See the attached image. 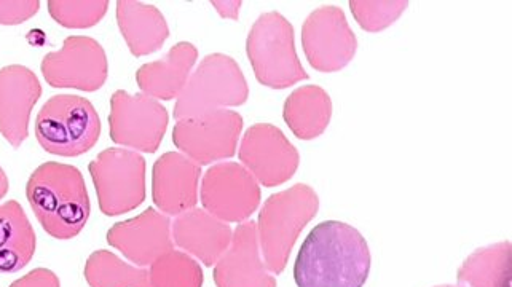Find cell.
<instances>
[{"label": "cell", "instance_id": "cell-7", "mask_svg": "<svg viewBox=\"0 0 512 287\" xmlns=\"http://www.w3.org/2000/svg\"><path fill=\"white\" fill-rule=\"evenodd\" d=\"M99 208L106 216H122L146 200V160L134 150L107 149L88 166Z\"/></svg>", "mask_w": 512, "mask_h": 287}, {"label": "cell", "instance_id": "cell-4", "mask_svg": "<svg viewBox=\"0 0 512 287\" xmlns=\"http://www.w3.org/2000/svg\"><path fill=\"white\" fill-rule=\"evenodd\" d=\"M36 136L48 154L79 157L98 142L101 120L88 99L56 95L48 99L37 115Z\"/></svg>", "mask_w": 512, "mask_h": 287}, {"label": "cell", "instance_id": "cell-14", "mask_svg": "<svg viewBox=\"0 0 512 287\" xmlns=\"http://www.w3.org/2000/svg\"><path fill=\"white\" fill-rule=\"evenodd\" d=\"M40 96L42 85L31 69L20 64L0 69V134L15 149L28 139L29 118Z\"/></svg>", "mask_w": 512, "mask_h": 287}, {"label": "cell", "instance_id": "cell-21", "mask_svg": "<svg viewBox=\"0 0 512 287\" xmlns=\"http://www.w3.org/2000/svg\"><path fill=\"white\" fill-rule=\"evenodd\" d=\"M36 244V232L23 206L15 200L0 205V272L23 270L34 257Z\"/></svg>", "mask_w": 512, "mask_h": 287}, {"label": "cell", "instance_id": "cell-17", "mask_svg": "<svg viewBox=\"0 0 512 287\" xmlns=\"http://www.w3.org/2000/svg\"><path fill=\"white\" fill-rule=\"evenodd\" d=\"M201 166L178 152L158 158L152 173L155 206L168 216H179L198 203Z\"/></svg>", "mask_w": 512, "mask_h": 287}, {"label": "cell", "instance_id": "cell-26", "mask_svg": "<svg viewBox=\"0 0 512 287\" xmlns=\"http://www.w3.org/2000/svg\"><path fill=\"white\" fill-rule=\"evenodd\" d=\"M109 8L106 0H83V2H72V0H50L48 12L56 23L64 28L85 29L95 26L103 20Z\"/></svg>", "mask_w": 512, "mask_h": 287}, {"label": "cell", "instance_id": "cell-10", "mask_svg": "<svg viewBox=\"0 0 512 287\" xmlns=\"http://www.w3.org/2000/svg\"><path fill=\"white\" fill-rule=\"evenodd\" d=\"M200 198L211 216L225 224H241L259 208V182L240 163H217L203 177Z\"/></svg>", "mask_w": 512, "mask_h": 287}, {"label": "cell", "instance_id": "cell-9", "mask_svg": "<svg viewBox=\"0 0 512 287\" xmlns=\"http://www.w3.org/2000/svg\"><path fill=\"white\" fill-rule=\"evenodd\" d=\"M168 111L146 95L115 91L111 99V139L119 146L154 154L168 128Z\"/></svg>", "mask_w": 512, "mask_h": 287}, {"label": "cell", "instance_id": "cell-23", "mask_svg": "<svg viewBox=\"0 0 512 287\" xmlns=\"http://www.w3.org/2000/svg\"><path fill=\"white\" fill-rule=\"evenodd\" d=\"M512 246L509 241L477 249L458 270L457 280L468 287H511Z\"/></svg>", "mask_w": 512, "mask_h": 287}, {"label": "cell", "instance_id": "cell-29", "mask_svg": "<svg viewBox=\"0 0 512 287\" xmlns=\"http://www.w3.org/2000/svg\"><path fill=\"white\" fill-rule=\"evenodd\" d=\"M10 287H61L60 280L55 273L47 268H36L20 280L15 281Z\"/></svg>", "mask_w": 512, "mask_h": 287}, {"label": "cell", "instance_id": "cell-24", "mask_svg": "<svg viewBox=\"0 0 512 287\" xmlns=\"http://www.w3.org/2000/svg\"><path fill=\"white\" fill-rule=\"evenodd\" d=\"M90 287H152L149 270L131 267L109 251H96L85 265Z\"/></svg>", "mask_w": 512, "mask_h": 287}, {"label": "cell", "instance_id": "cell-27", "mask_svg": "<svg viewBox=\"0 0 512 287\" xmlns=\"http://www.w3.org/2000/svg\"><path fill=\"white\" fill-rule=\"evenodd\" d=\"M351 13L361 28L369 32H379L398 20L406 10L407 2H350Z\"/></svg>", "mask_w": 512, "mask_h": 287}, {"label": "cell", "instance_id": "cell-19", "mask_svg": "<svg viewBox=\"0 0 512 287\" xmlns=\"http://www.w3.org/2000/svg\"><path fill=\"white\" fill-rule=\"evenodd\" d=\"M198 50L189 42L174 45L165 58L139 67L136 72L139 88L149 98L171 101L178 98L189 82L190 71L197 63Z\"/></svg>", "mask_w": 512, "mask_h": 287}, {"label": "cell", "instance_id": "cell-5", "mask_svg": "<svg viewBox=\"0 0 512 287\" xmlns=\"http://www.w3.org/2000/svg\"><path fill=\"white\" fill-rule=\"evenodd\" d=\"M246 52L256 79L265 87L284 90L308 79L297 56L294 28L281 13L259 16L249 31Z\"/></svg>", "mask_w": 512, "mask_h": 287}, {"label": "cell", "instance_id": "cell-28", "mask_svg": "<svg viewBox=\"0 0 512 287\" xmlns=\"http://www.w3.org/2000/svg\"><path fill=\"white\" fill-rule=\"evenodd\" d=\"M37 0H20V2H0V24L13 26L31 20L39 12Z\"/></svg>", "mask_w": 512, "mask_h": 287}, {"label": "cell", "instance_id": "cell-18", "mask_svg": "<svg viewBox=\"0 0 512 287\" xmlns=\"http://www.w3.org/2000/svg\"><path fill=\"white\" fill-rule=\"evenodd\" d=\"M173 243L186 254L197 257L206 267H213L232 243L229 224L211 216L205 209H190L171 222Z\"/></svg>", "mask_w": 512, "mask_h": 287}, {"label": "cell", "instance_id": "cell-13", "mask_svg": "<svg viewBox=\"0 0 512 287\" xmlns=\"http://www.w3.org/2000/svg\"><path fill=\"white\" fill-rule=\"evenodd\" d=\"M240 160L259 184L265 187L288 182L299 168V152L283 131L270 123H257L243 136Z\"/></svg>", "mask_w": 512, "mask_h": 287}, {"label": "cell", "instance_id": "cell-30", "mask_svg": "<svg viewBox=\"0 0 512 287\" xmlns=\"http://www.w3.org/2000/svg\"><path fill=\"white\" fill-rule=\"evenodd\" d=\"M213 5H216L217 10L221 12L222 16L237 20V13H233L232 8L233 10H240L241 2H213Z\"/></svg>", "mask_w": 512, "mask_h": 287}, {"label": "cell", "instance_id": "cell-8", "mask_svg": "<svg viewBox=\"0 0 512 287\" xmlns=\"http://www.w3.org/2000/svg\"><path fill=\"white\" fill-rule=\"evenodd\" d=\"M243 130L238 112L219 109L198 117L178 120L173 130L174 146L198 165H211L232 158Z\"/></svg>", "mask_w": 512, "mask_h": 287}, {"label": "cell", "instance_id": "cell-16", "mask_svg": "<svg viewBox=\"0 0 512 287\" xmlns=\"http://www.w3.org/2000/svg\"><path fill=\"white\" fill-rule=\"evenodd\" d=\"M217 287H276L260 257L256 222L246 221L233 232L232 243L214 268Z\"/></svg>", "mask_w": 512, "mask_h": 287}, {"label": "cell", "instance_id": "cell-12", "mask_svg": "<svg viewBox=\"0 0 512 287\" xmlns=\"http://www.w3.org/2000/svg\"><path fill=\"white\" fill-rule=\"evenodd\" d=\"M302 45L308 63L320 72H337L355 58L358 40L342 8H316L305 20Z\"/></svg>", "mask_w": 512, "mask_h": 287}, {"label": "cell", "instance_id": "cell-6", "mask_svg": "<svg viewBox=\"0 0 512 287\" xmlns=\"http://www.w3.org/2000/svg\"><path fill=\"white\" fill-rule=\"evenodd\" d=\"M248 96V82L237 61L214 53L206 56L190 75L186 88L178 96L174 117L182 120L219 111L222 107L241 106Z\"/></svg>", "mask_w": 512, "mask_h": 287}, {"label": "cell", "instance_id": "cell-32", "mask_svg": "<svg viewBox=\"0 0 512 287\" xmlns=\"http://www.w3.org/2000/svg\"><path fill=\"white\" fill-rule=\"evenodd\" d=\"M438 287H465V286H438Z\"/></svg>", "mask_w": 512, "mask_h": 287}, {"label": "cell", "instance_id": "cell-25", "mask_svg": "<svg viewBox=\"0 0 512 287\" xmlns=\"http://www.w3.org/2000/svg\"><path fill=\"white\" fill-rule=\"evenodd\" d=\"M149 281L152 287H201L203 270L186 252L171 249L150 265Z\"/></svg>", "mask_w": 512, "mask_h": 287}, {"label": "cell", "instance_id": "cell-1", "mask_svg": "<svg viewBox=\"0 0 512 287\" xmlns=\"http://www.w3.org/2000/svg\"><path fill=\"white\" fill-rule=\"evenodd\" d=\"M371 251L350 224L326 221L305 238L294 280L299 287H363L371 273Z\"/></svg>", "mask_w": 512, "mask_h": 287}, {"label": "cell", "instance_id": "cell-3", "mask_svg": "<svg viewBox=\"0 0 512 287\" xmlns=\"http://www.w3.org/2000/svg\"><path fill=\"white\" fill-rule=\"evenodd\" d=\"M320 209V198L310 185L296 184L265 201L257 221V241L265 268L280 275L305 225Z\"/></svg>", "mask_w": 512, "mask_h": 287}, {"label": "cell", "instance_id": "cell-22", "mask_svg": "<svg viewBox=\"0 0 512 287\" xmlns=\"http://www.w3.org/2000/svg\"><path fill=\"white\" fill-rule=\"evenodd\" d=\"M283 117L297 138L304 141L318 138L331 122V98L315 85L297 88L284 103Z\"/></svg>", "mask_w": 512, "mask_h": 287}, {"label": "cell", "instance_id": "cell-20", "mask_svg": "<svg viewBox=\"0 0 512 287\" xmlns=\"http://www.w3.org/2000/svg\"><path fill=\"white\" fill-rule=\"evenodd\" d=\"M117 23L130 52L138 58L157 52L170 37L165 16L154 5L120 0L117 2Z\"/></svg>", "mask_w": 512, "mask_h": 287}, {"label": "cell", "instance_id": "cell-31", "mask_svg": "<svg viewBox=\"0 0 512 287\" xmlns=\"http://www.w3.org/2000/svg\"><path fill=\"white\" fill-rule=\"evenodd\" d=\"M8 192V177L5 171L0 168V200L7 195Z\"/></svg>", "mask_w": 512, "mask_h": 287}, {"label": "cell", "instance_id": "cell-15", "mask_svg": "<svg viewBox=\"0 0 512 287\" xmlns=\"http://www.w3.org/2000/svg\"><path fill=\"white\" fill-rule=\"evenodd\" d=\"M107 243L139 267L154 264L158 257L174 249L171 221L149 208L138 217L115 224L107 232Z\"/></svg>", "mask_w": 512, "mask_h": 287}, {"label": "cell", "instance_id": "cell-11", "mask_svg": "<svg viewBox=\"0 0 512 287\" xmlns=\"http://www.w3.org/2000/svg\"><path fill=\"white\" fill-rule=\"evenodd\" d=\"M40 69L50 87L96 91L106 83L109 64L98 40L72 36L61 50L45 56Z\"/></svg>", "mask_w": 512, "mask_h": 287}, {"label": "cell", "instance_id": "cell-2", "mask_svg": "<svg viewBox=\"0 0 512 287\" xmlns=\"http://www.w3.org/2000/svg\"><path fill=\"white\" fill-rule=\"evenodd\" d=\"M26 197L48 235L71 240L90 219L87 185L75 166L48 162L29 177Z\"/></svg>", "mask_w": 512, "mask_h": 287}]
</instances>
